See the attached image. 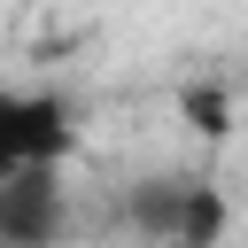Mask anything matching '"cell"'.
Returning <instances> with one entry per match:
<instances>
[{"instance_id": "6da1fadb", "label": "cell", "mask_w": 248, "mask_h": 248, "mask_svg": "<svg viewBox=\"0 0 248 248\" xmlns=\"http://www.w3.org/2000/svg\"><path fill=\"white\" fill-rule=\"evenodd\" d=\"M62 155H70V108H62V93L0 78V186L23 178V170H54Z\"/></svg>"}, {"instance_id": "7a4b0ae2", "label": "cell", "mask_w": 248, "mask_h": 248, "mask_svg": "<svg viewBox=\"0 0 248 248\" xmlns=\"http://www.w3.org/2000/svg\"><path fill=\"white\" fill-rule=\"evenodd\" d=\"M132 232L147 248H217L225 194H209L202 178H155L147 194H132Z\"/></svg>"}, {"instance_id": "3957f363", "label": "cell", "mask_w": 248, "mask_h": 248, "mask_svg": "<svg viewBox=\"0 0 248 248\" xmlns=\"http://www.w3.org/2000/svg\"><path fill=\"white\" fill-rule=\"evenodd\" d=\"M54 240H62V163L0 186V248H54Z\"/></svg>"}, {"instance_id": "277c9868", "label": "cell", "mask_w": 248, "mask_h": 248, "mask_svg": "<svg viewBox=\"0 0 248 248\" xmlns=\"http://www.w3.org/2000/svg\"><path fill=\"white\" fill-rule=\"evenodd\" d=\"M186 108H194V132H202V140H225V116H232V101H225L217 85H194V93H186Z\"/></svg>"}]
</instances>
